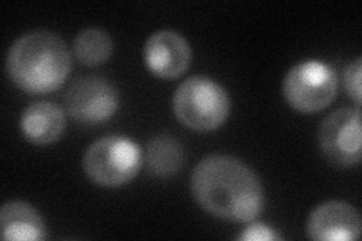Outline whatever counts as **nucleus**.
<instances>
[{"label":"nucleus","mask_w":362,"mask_h":241,"mask_svg":"<svg viewBox=\"0 0 362 241\" xmlns=\"http://www.w3.org/2000/svg\"><path fill=\"white\" fill-rule=\"evenodd\" d=\"M65 113L52 101H37L21 113L20 130L25 139L37 146L58 142L65 131Z\"/></svg>","instance_id":"9d476101"},{"label":"nucleus","mask_w":362,"mask_h":241,"mask_svg":"<svg viewBox=\"0 0 362 241\" xmlns=\"http://www.w3.org/2000/svg\"><path fill=\"white\" fill-rule=\"evenodd\" d=\"M243 241H276L282 240V235L272 226L263 222H249V226L239 235Z\"/></svg>","instance_id":"2eb2a0df"},{"label":"nucleus","mask_w":362,"mask_h":241,"mask_svg":"<svg viewBox=\"0 0 362 241\" xmlns=\"http://www.w3.org/2000/svg\"><path fill=\"white\" fill-rule=\"evenodd\" d=\"M338 93V77L332 68L320 61H303L287 71L282 95L299 113H317L332 105Z\"/></svg>","instance_id":"39448f33"},{"label":"nucleus","mask_w":362,"mask_h":241,"mask_svg":"<svg viewBox=\"0 0 362 241\" xmlns=\"http://www.w3.org/2000/svg\"><path fill=\"white\" fill-rule=\"evenodd\" d=\"M0 229L6 241H42L47 229L37 208L23 201H9L0 210Z\"/></svg>","instance_id":"9b49d317"},{"label":"nucleus","mask_w":362,"mask_h":241,"mask_svg":"<svg viewBox=\"0 0 362 241\" xmlns=\"http://www.w3.org/2000/svg\"><path fill=\"white\" fill-rule=\"evenodd\" d=\"M175 118L197 133L221 129L231 113V98L225 88L206 76H192L173 97Z\"/></svg>","instance_id":"7ed1b4c3"},{"label":"nucleus","mask_w":362,"mask_h":241,"mask_svg":"<svg viewBox=\"0 0 362 241\" xmlns=\"http://www.w3.org/2000/svg\"><path fill=\"white\" fill-rule=\"evenodd\" d=\"M145 165L156 178H173L185 165V149L175 137L158 134L146 145Z\"/></svg>","instance_id":"f8f14e48"},{"label":"nucleus","mask_w":362,"mask_h":241,"mask_svg":"<svg viewBox=\"0 0 362 241\" xmlns=\"http://www.w3.org/2000/svg\"><path fill=\"white\" fill-rule=\"evenodd\" d=\"M73 52L76 59L86 66L103 65L113 53L110 33L100 28H88L76 37Z\"/></svg>","instance_id":"ddd939ff"},{"label":"nucleus","mask_w":362,"mask_h":241,"mask_svg":"<svg viewBox=\"0 0 362 241\" xmlns=\"http://www.w3.org/2000/svg\"><path fill=\"white\" fill-rule=\"evenodd\" d=\"M361 109L341 107L327 114L319 129L323 155L338 167H354L361 162Z\"/></svg>","instance_id":"423d86ee"},{"label":"nucleus","mask_w":362,"mask_h":241,"mask_svg":"<svg viewBox=\"0 0 362 241\" xmlns=\"http://www.w3.org/2000/svg\"><path fill=\"white\" fill-rule=\"evenodd\" d=\"M190 190L204 211L225 222L249 223L264 208V189L258 175L231 155L202 158L192 172Z\"/></svg>","instance_id":"f257e3e1"},{"label":"nucleus","mask_w":362,"mask_h":241,"mask_svg":"<svg viewBox=\"0 0 362 241\" xmlns=\"http://www.w3.org/2000/svg\"><path fill=\"white\" fill-rule=\"evenodd\" d=\"M361 71H362V59L356 57V59L350 61V64L346 66L344 76H343V85L347 95L355 101L356 107H361Z\"/></svg>","instance_id":"4468645a"},{"label":"nucleus","mask_w":362,"mask_h":241,"mask_svg":"<svg viewBox=\"0 0 362 241\" xmlns=\"http://www.w3.org/2000/svg\"><path fill=\"white\" fill-rule=\"evenodd\" d=\"M118 106L117 88L103 77L77 78L65 94L66 113L78 124H103L117 113Z\"/></svg>","instance_id":"0eeeda50"},{"label":"nucleus","mask_w":362,"mask_h":241,"mask_svg":"<svg viewBox=\"0 0 362 241\" xmlns=\"http://www.w3.org/2000/svg\"><path fill=\"white\" fill-rule=\"evenodd\" d=\"M361 229L358 210L344 201L320 204L307 221V234L314 241H356Z\"/></svg>","instance_id":"1a4fd4ad"},{"label":"nucleus","mask_w":362,"mask_h":241,"mask_svg":"<svg viewBox=\"0 0 362 241\" xmlns=\"http://www.w3.org/2000/svg\"><path fill=\"white\" fill-rule=\"evenodd\" d=\"M5 66L11 82L23 93L50 94L70 76L71 54L59 35L49 30H33L11 45Z\"/></svg>","instance_id":"f03ea898"},{"label":"nucleus","mask_w":362,"mask_h":241,"mask_svg":"<svg viewBox=\"0 0 362 241\" xmlns=\"http://www.w3.org/2000/svg\"><path fill=\"white\" fill-rule=\"evenodd\" d=\"M192 49L175 30H157L144 44V62L148 70L163 80H175L190 66Z\"/></svg>","instance_id":"6e6552de"},{"label":"nucleus","mask_w":362,"mask_h":241,"mask_svg":"<svg viewBox=\"0 0 362 241\" xmlns=\"http://www.w3.org/2000/svg\"><path fill=\"white\" fill-rule=\"evenodd\" d=\"M144 163L139 145L126 136H106L90 145L82 165L86 177L101 187H121L138 177Z\"/></svg>","instance_id":"20e7f679"}]
</instances>
